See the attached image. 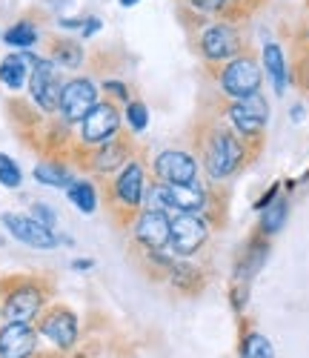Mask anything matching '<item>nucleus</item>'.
Wrapping results in <instances>:
<instances>
[{
  "label": "nucleus",
  "mask_w": 309,
  "mask_h": 358,
  "mask_svg": "<svg viewBox=\"0 0 309 358\" xmlns=\"http://www.w3.org/2000/svg\"><path fill=\"white\" fill-rule=\"evenodd\" d=\"M198 155L212 181H227L246 161H250V143H246L232 127L221 121H209L198 138Z\"/></svg>",
  "instance_id": "obj_1"
},
{
  "label": "nucleus",
  "mask_w": 309,
  "mask_h": 358,
  "mask_svg": "<svg viewBox=\"0 0 309 358\" xmlns=\"http://www.w3.org/2000/svg\"><path fill=\"white\" fill-rule=\"evenodd\" d=\"M52 287L38 275H9L0 278V315L6 321L32 324L46 310Z\"/></svg>",
  "instance_id": "obj_2"
},
{
  "label": "nucleus",
  "mask_w": 309,
  "mask_h": 358,
  "mask_svg": "<svg viewBox=\"0 0 309 358\" xmlns=\"http://www.w3.org/2000/svg\"><path fill=\"white\" fill-rule=\"evenodd\" d=\"M261 83H264V66L258 64V57L246 49L238 57H232V61H227L218 75V89L227 101L258 95Z\"/></svg>",
  "instance_id": "obj_3"
},
{
  "label": "nucleus",
  "mask_w": 309,
  "mask_h": 358,
  "mask_svg": "<svg viewBox=\"0 0 309 358\" xmlns=\"http://www.w3.org/2000/svg\"><path fill=\"white\" fill-rule=\"evenodd\" d=\"M146 187H149L146 166L135 155L120 172H115L112 184H109V203H112V210H123V213H127V218H135L141 213V206H143Z\"/></svg>",
  "instance_id": "obj_4"
},
{
  "label": "nucleus",
  "mask_w": 309,
  "mask_h": 358,
  "mask_svg": "<svg viewBox=\"0 0 309 358\" xmlns=\"http://www.w3.org/2000/svg\"><path fill=\"white\" fill-rule=\"evenodd\" d=\"M198 52L206 64H215V66H224L227 61L238 57L243 52V32L238 23H229V20H215L209 26L201 29L198 35Z\"/></svg>",
  "instance_id": "obj_5"
},
{
  "label": "nucleus",
  "mask_w": 309,
  "mask_h": 358,
  "mask_svg": "<svg viewBox=\"0 0 309 358\" xmlns=\"http://www.w3.org/2000/svg\"><path fill=\"white\" fill-rule=\"evenodd\" d=\"M123 112L115 101H98L86 112V117L78 124V149H95L106 141H112L120 132Z\"/></svg>",
  "instance_id": "obj_6"
},
{
  "label": "nucleus",
  "mask_w": 309,
  "mask_h": 358,
  "mask_svg": "<svg viewBox=\"0 0 309 358\" xmlns=\"http://www.w3.org/2000/svg\"><path fill=\"white\" fill-rule=\"evenodd\" d=\"M227 121L229 127L246 141V143H258L266 124H269V103L266 98L250 95V98H238V101H227Z\"/></svg>",
  "instance_id": "obj_7"
},
{
  "label": "nucleus",
  "mask_w": 309,
  "mask_h": 358,
  "mask_svg": "<svg viewBox=\"0 0 309 358\" xmlns=\"http://www.w3.org/2000/svg\"><path fill=\"white\" fill-rule=\"evenodd\" d=\"M38 336L46 338L57 352H72L80 338V321L78 315L64 307V304H52L38 315Z\"/></svg>",
  "instance_id": "obj_8"
},
{
  "label": "nucleus",
  "mask_w": 309,
  "mask_h": 358,
  "mask_svg": "<svg viewBox=\"0 0 309 358\" xmlns=\"http://www.w3.org/2000/svg\"><path fill=\"white\" fill-rule=\"evenodd\" d=\"M132 158H135V143H132V138H127V135L117 132L112 141H106V143H101V146H95V149H83L80 164H83V169H89L92 175L106 178V175L120 172Z\"/></svg>",
  "instance_id": "obj_9"
},
{
  "label": "nucleus",
  "mask_w": 309,
  "mask_h": 358,
  "mask_svg": "<svg viewBox=\"0 0 309 358\" xmlns=\"http://www.w3.org/2000/svg\"><path fill=\"white\" fill-rule=\"evenodd\" d=\"M209 221L201 213H175L172 232H169V250L178 258H189L201 252L209 241Z\"/></svg>",
  "instance_id": "obj_10"
},
{
  "label": "nucleus",
  "mask_w": 309,
  "mask_h": 358,
  "mask_svg": "<svg viewBox=\"0 0 309 358\" xmlns=\"http://www.w3.org/2000/svg\"><path fill=\"white\" fill-rule=\"evenodd\" d=\"M101 101V89L98 83L86 78V75H75L69 80H64L60 89V103H57V115L64 117V124H80L86 112Z\"/></svg>",
  "instance_id": "obj_11"
},
{
  "label": "nucleus",
  "mask_w": 309,
  "mask_h": 358,
  "mask_svg": "<svg viewBox=\"0 0 309 358\" xmlns=\"http://www.w3.org/2000/svg\"><path fill=\"white\" fill-rule=\"evenodd\" d=\"M60 89H64V78H60V66L41 55L32 75H29V98L43 115H55L60 103Z\"/></svg>",
  "instance_id": "obj_12"
},
{
  "label": "nucleus",
  "mask_w": 309,
  "mask_h": 358,
  "mask_svg": "<svg viewBox=\"0 0 309 358\" xmlns=\"http://www.w3.org/2000/svg\"><path fill=\"white\" fill-rule=\"evenodd\" d=\"M152 175L161 184H195L198 181V158L187 149H164L152 161Z\"/></svg>",
  "instance_id": "obj_13"
},
{
  "label": "nucleus",
  "mask_w": 309,
  "mask_h": 358,
  "mask_svg": "<svg viewBox=\"0 0 309 358\" xmlns=\"http://www.w3.org/2000/svg\"><path fill=\"white\" fill-rule=\"evenodd\" d=\"M0 224L6 227V232L15 238V241L26 244V247H32V250H55L60 241H57V235L55 229L43 227L41 221H35L32 215H23V213H3L0 215Z\"/></svg>",
  "instance_id": "obj_14"
},
{
  "label": "nucleus",
  "mask_w": 309,
  "mask_h": 358,
  "mask_svg": "<svg viewBox=\"0 0 309 358\" xmlns=\"http://www.w3.org/2000/svg\"><path fill=\"white\" fill-rule=\"evenodd\" d=\"M172 232V215L164 210H141L132 221V235L141 250H166Z\"/></svg>",
  "instance_id": "obj_15"
},
{
  "label": "nucleus",
  "mask_w": 309,
  "mask_h": 358,
  "mask_svg": "<svg viewBox=\"0 0 309 358\" xmlns=\"http://www.w3.org/2000/svg\"><path fill=\"white\" fill-rule=\"evenodd\" d=\"M38 338L41 336L32 324H20V321L0 324V358H35Z\"/></svg>",
  "instance_id": "obj_16"
},
{
  "label": "nucleus",
  "mask_w": 309,
  "mask_h": 358,
  "mask_svg": "<svg viewBox=\"0 0 309 358\" xmlns=\"http://www.w3.org/2000/svg\"><path fill=\"white\" fill-rule=\"evenodd\" d=\"M255 3H261V0H183V6H187L192 15L221 17V20H229V23H238L240 17H246Z\"/></svg>",
  "instance_id": "obj_17"
},
{
  "label": "nucleus",
  "mask_w": 309,
  "mask_h": 358,
  "mask_svg": "<svg viewBox=\"0 0 309 358\" xmlns=\"http://www.w3.org/2000/svg\"><path fill=\"white\" fill-rule=\"evenodd\" d=\"M38 61H41V55L35 49L9 52L3 61H0V83H3L9 92H20V89L29 83V75H32Z\"/></svg>",
  "instance_id": "obj_18"
},
{
  "label": "nucleus",
  "mask_w": 309,
  "mask_h": 358,
  "mask_svg": "<svg viewBox=\"0 0 309 358\" xmlns=\"http://www.w3.org/2000/svg\"><path fill=\"white\" fill-rule=\"evenodd\" d=\"M166 281L169 287L178 292V295H187V298H195L206 289L209 284V275L206 270L195 266L192 261H172V266L166 270Z\"/></svg>",
  "instance_id": "obj_19"
},
{
  "label": "nucleus",
  "mask_w": 309,
  "mask_h": 358,
  "mask_svg": "<svg viewBox=\"0 0 309 358\" xmlns=\"http://www.w3.org/2000/svg\"><path fill=\"white\" fill-rule=\"evenodd\" d=\"M261 66L266 69V78L275 89V95H287V86H289V66H287V55L281 43H264L261 49Z\"/></svg>",
  "instance_id": "obj_20"
},
{
  "label": "nucleus",
  "mask_w": 309,
  "mask_h": 358,
  "mask_svg": "<svg viewBox=\"0 0 309 358\" xmlns=\"http://www.w3.org/2000/svg\"><path fill=\"white\" fill-rule=\"evenodd\" d=\"M46 57H49V61H55L60 69L75 72V69H80L83 61H86V49H83V43L75 41V38H52Z\"/></svg>",
  "instance_id": "obj_21"
},
{
  "label": "nucleus",
  "mask_w": 309,
  "mask_h": 358,
  "mask_svg": "<svg viewBox=\"0 0 309 358\" xmlns=\"http://www.w3.org/2000/svg\"><path fill=\"white\" fill-rule=\"evenodd\" d=\"M0 38H3V43L12 46L15 52H29V49H35V46H38V41H41V29H38L35 20L20 17V20H15Z\"/></svg>",
  "instance_id": "obj_22"
},
{
  "label": "nucleus",
  "mask_w": 309,
  "mask_h": 358,
  "mask_svg": "<svg viewBox=\"0 0 309 358\" xmlns=\"http://www.w3.org/2000/svg\"><path fill=\"white\" fill-rule=\"evenodd\" d=\"M35 181L43 184V187H55V189H66L72 181H75V172L57 158H46L35 166Z\"/></svg>",
  "instance_id": "obj_23"
},
{
  "label": "nucleus",
  "mask_w": 309,
  "mask_h": 358,
  "mask_svg": "<svg viewBox=\"0 0 309 358\" xmlns=\"http://www.w3.org/2000/svg\"><path fill=\"white\" fill-rule=\"evenodd\" d=\"M66 195L72 201V206L83 215H92L98 210V189L89 178H75V181L66 187Z\"/></svg>",
  "instance_id": "obj_24"
},
{
  "label": "nucleus",
  "mask_w": 309,
  "mask_h": 358,
  "mask_svg": "<svg viewBox=\"0 0 309 358\" xmlns=\"http://www.w3.org/2000/svg\"><path fill=\"white\" fill-rule=\"evenodd\" d=\"M287 218H289V203L284 201V198H275L269 206H264L261 210V235L264 238H269V235H278L284 229V224H287Z\"/></svg>",
  "instance_id": "obj_25"
},
{
  "label": "nucleus",
  "mask_w": 309,
  "mask_h": 358,
  "mask_svg": "<svg viewBox=\"0 0 309 358\" xmlns=\"http://www.w3.org/2000/svg\"><path fill=\"white\" fill-rule=\"evenodd\" d=\"M240 358H275V347L264 333H243Z\"/></svg>",
  "instance_id": "obj_26"
},
{
  "label": "nucleus",
  "mask_w": 309,
  "mask_h": 358,
  "mask_svg": "<svg viewBox=\"0 0 309 358\" xmlns=\"http://www.w3.org/2000/svg\"><path fill=\"white\" fill-rule=\"evenodd\" d=\"M123 121L129 124V129L135 135H141L146 127H149V106L143 101H129L123 103Z\"/></svg>",
  "instance_id": "obj_27"
},
{
  "label": "nucleus",
  "mask_w": 309,
  "mask_h": 358,
  "mask_svg": "<svg viewBox=\"0 0 309 358\" xmlns=\"http://www.w3.org/2000/svg\"><path fill=\"white\" fill-rule=\"evenodd\" d=\"M20 184H23V172H20V166H17L9 155L0 152V187L17 189Z\"/></svg>",
  "instance_id": "obj_28"
},
{
  "label": "nucleus",
  "mask_w": 309,
  "mask_h": 358,
  "mask_svg": "<svg viewBox=\"0 0 309 358\" xmlns=\"http://www.w3.org/2000/svg\"><path fill=\"white\" fill-rule=\"evenodd\" d=\"M101 89H103V92H106V98L109 101H120V103H129L132 101V95H129V86L127 83H123V80H115V78H106L103 83H101Z\"/></svg>",
  "instance_id": "obj_29"
},
{
  "label": "nucleus",
  "mask_w": 309,
  "mask_h": 358,
  "mask_svg": "<svg viewBox=\"0 0 309 358\" xmlns=\"http://www.w3.org/2000/svg\"><path fill=\"white\" fill-rule=\"evenodd\" d=\"M29 215H32L35 221H41L43 227H49V229H55L57 227V213L52 210V206L49 203H32V213H29Z\"/></svg>",
  "instance_id": "obj_30"
},
{
  "label": "nucleus",
  "mask_w": 309,
  "mask_h": 358,
  "mask_svg": "<svg viewBox=\"0 0 309 358\" xmlns=\"http://www.w3.org/2000/svg\"><path fill=\"white\" fill-rule=\"evenodd\" d=\"M103 29V20L101 17H83V26H80V38H92V35H98Z\"/></svg>",
  "instance_id": "obj_31"
},
{
  "label": "nucleus",
  "mask_w": 309,
  "mask_h": 358,
  "mask_svg": "<svg viewBox=\"0 0 309 358\" xmlns=\"http://www.w3.org/2000/svg\"><path fill=\"white\" fill-rule=\"evenodd\" d=\"M278 189H281V187H278V184H275V187H272V189H269V192H266V195H264V198H261V201L255 203V210H258V213H261V210H264V206H269V203H272V201L278 198Z\"/></svg>",
  "instance_id": "obj_32"
},
{
  "label": "nucleus",
  "mask_w": 309,
  "mask_h": 358,
  "mask_svg": "<svg viewBox=\"0 0 309 358\" xmlns=\"http://www.w3.org/2000/svg\"><path fill=\"white\" fill-rule=\"evenodd\" d=\"M92 266H95L92 258H75L72 261V270H78V273H86V270H92Z\"/></svg>",
  "instance_id": "obj_33"
},
{
  "label": "nucleus",
  "mask_w": 309,
  "mask_h": 358,
  "mask_svg": "<svg viewBox=\"0 0 309 358\" xmlns=\"http://www.w3.org/2000/svg\"><path fill=\"white\" fill-rule=\"evenodd\" d=\"M117 3H120L123 9H132V6H138V3H141V0H117Z\"/></svg>",
  "instance_id": "obj_34"
},
{
  "label": "nucleus",
  "mask_w": 309,
  "mask_h": 358,
  "mask_svg": "<svg viewBox=\"0 0 309 358\" xmlns=\"http://www.w3.org/2000/svg\"><path fill=\"white\" fill-rule=\"evenodd\" d=\"M292 117L295 121H303V106H292Z\"/></svg>",
  "instance_id": "obj_35"
},
{
  "label": "nucleus",
  "mask_w": 309,
  "mask_h": 358,
  "mask_svg": "<svg viewBox=\"0 0 309 358\" xmlns=\"http://www.w3.org/2000/svg\"><path fill=\"white\" fill-rule=\"evenodd\" d=\"M306 86H309V69H306Z\"/></svg>",
  "instance_id": "obj_36"
},
{
  "label": "nucleus",
  "mask_w": 309,
  "mask_h": 358,
  "mask_svg": "<svg viewBox=\"0 0 309 358\" xmlns=\"http://www.w3.org/2000/svg\"><path fill=\"white\" fill-rule=\"evenodd\" d=\"M75 358H86V355H75Z\"/></svg>",
  "instance_id": "obj_37"
},
{
  "label": "nucleus",
  "mask_w": 309,
  "mask_h": 358,
  "mask_svg": "<svg viewBox=\"0 0 309 358\" xmlns=\"http://www.w3.org/2000/svg\"><path fill=\"white\" fill-rule=\"evenodd\" d=\"M0 318H3V315H0Z\"/></svg>",
  "instance_id": "obj_38"
}]
</instances>
